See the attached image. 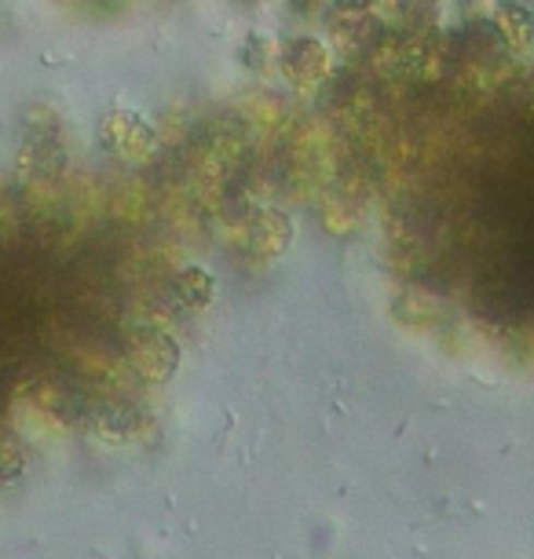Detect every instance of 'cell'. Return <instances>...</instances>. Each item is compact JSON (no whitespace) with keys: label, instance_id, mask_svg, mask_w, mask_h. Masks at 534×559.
<instances>
[{"label":"cell","instance_id":"cell-1","mask_svg":"<svg viewBox=\"0 0 534 559\" xmlns=\"http://www.w3.org/2000/svg\"><path fill=\"white\" fill-rule=\"evenodd\" d=\"M23 129L26 140L15 157L19 183L26 191H51V187H59L62 173H67V146H62L59 114L45 107V103H34L23 114Z\"/></svg>","mask_w":534,"mask_h":559},{"label":"cell","instance_id":"cell-2","mask_svg":"<svg viewBox=\"0 0 534 559\" xmlns=\"http://www.w3.org/2000/svg\"><path fill=\"white\" fill-rule=\"evenodd\" d=\"M99 135L110 154L129 157V162H143V157H151L154 146H158V129L132 107L107 110V118L99 124Z\"/></svg>","mask_w":534,"mask_h":559},{"label":"cell","instance_id":"cell-3","mask_svg":"<svg viewBox=\"0 0 534 559\" xmlns=\"http://www.w3.org/2000/svg\"><path fill=\"white\" fill-rule=\"evenodd\" d=\"M278 70L293 88H311L330 73V51L316 37H293L278 56Z\"/></svg>","mask_w":534,"mask_h":559},{"label":"cell","instance_id":"cell-4","mask_svg":"<svg viewBox=\"0 0 534 559\" xmlns=\"http://www.w3.org/2000/svg\"><path fill=\"white\" fill-rule=\"evenodd\" d=\"M327 26H330L333 45H337L344 56H359V59H366V51L384 34L381 19H373L370 12H355V8H341V4L327 15Z\"/></svg>","mask_w":534,"mask_h":559},{"label":"cell","instance_id":"cell-5","mask_svg":"<svg viewBox=\"0 0 534 559\" xmlns=\"http://www.w3.org/2000/svg\"><path fill=\"white\" fill-rule=\"evenodd\" d=\"M289 241H293V224L286 213H278V209H257V213L249 216V249H253L260 260L282 257Z\"/></svg>","mask_w":534,"mask_h":559},{"label":"cell","instance_id":"cell-6","mask_svg":"<svg viewBox=\"0 0 534 559\" xmlns=\"http://www.w3.org/2000/svg\"><path fill=\"white\" fill-rule=\"evenodd\" d=\"M132 366L140 369V373L154 377V381H165V377L176 369V344L169 341V336L154 333V330H140L132 336Z\"/></svg>","mask_w":534,"mask_h":559},{"label":"cell","instance_id":"cell-7","mask_svg":"<svg viewBox=\"0 0 534 559\" xmlns=\"http://www.w3.org/2000/svg\"><path fill=\"white\" fill-rule=\"evenodd\" d=\"M384 8H389V23L395 34L428 29L436 15V0H384Z\"/></svg>","mask_w":534,"mask_h":559},{"label":"cell","instance_id":"cell-8","mask_svg":"<svg viewBox=\"0 0 534 559\" xmlns=\"http://www.w3.org/2000/svg\"><path fill=\"white\" fill-rule=\"evenodd\" d=\"M495 26L501 29V37H506L509 48H527L531 45V12H527L523 0H501Z\"/></svg>","mask_w":534,"mask_h":559},{"label":"cell","instance_id":"cell-9","mask_svg":"<svg viewBox=\"0 0 534 559\" xmlns=\"http://www.w3.org/2000/svg\"><path fill=\"white\" fill-rule=\"evenodd\" d=\"M173 293H176V300L187 304V308H205L209 297H213V278H209L202 267H183L176 274Z\"/></svg>","mask_w":534,"mask_h":559},{"label":"cell","instance_id":"cell-10","mask_svg":"<svg viewBox=\"0 0 534 559\" xmlns=\"http://www.w3.org/2000/svg\"><path fill=\"white\" fill-rule=\"evenodd\" d=\"M268 40L260 37V34H249L246 40H242V48H238V62H242L246 70H253V73H260V70H268Z\"/></svg>","mask_w":534,"mask_h":559},{"label":"cell","instance_id":"cell-11","mask_svg":"<svg viewBox=\"0 0 534 559\" xmlns=\"http://www.w3.org/2000/svg\"><path fill=\"white\" fill-rule=\"evenodd\" d=\"M286 4H289L297 15H311V12H319V4H322V0H286Z\"/></svg>","mask_w":534,"mask_h":559},{"label":"cell","instance_id":"cell-12","mask_svg":"<svg viewBox=\"0 0 534 559\" xmlns=\"http://www.w3.org/2000/svg\"><path fill=\"white\" fill-rule=\"evenodd\" d=\"M337 4H341V8H355V12H370L377 0H337Z\"/></svg>","mask_w":534,"mask_h":559}]
</instances>
